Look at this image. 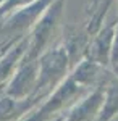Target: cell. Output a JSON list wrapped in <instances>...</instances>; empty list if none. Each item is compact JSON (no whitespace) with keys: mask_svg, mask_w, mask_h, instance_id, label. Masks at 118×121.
I'll use <instances>...</instances> for the list:
<instances>
[{"mask_svg":"<svg viewBox=\"0 0 118 121\" xmlns=\"http://www.w3.org/2000/svg\"><path fill=\"white\" fill-rule=\"evenodd\" d=\"M70 68L71 63L62 42L42 52L37 56V81L31 97L37 100L47 99L50 92L65 79Z\"/></svg>","mask_w":118,"mask_h":121,"instance_id":"6da1fadb","label":"cell"},{"mask_svg":"<svg viewBox=\"0 0 118 121\" xmlns=\"http://www.w3.org/2000/svg\"><path fill=\"white\" fill-rule=\"evenodd\" d=\"M63 7L65 0H54L36 21V24L31 28V31L27 32V48L24 53L26 58H37L44 52V47L49 44L62 19Z\"/></svg>","mask_w":118,"mask_h":121,"instance_id":"7a4b0ae2","label":"cell"},{"mask_svg":"<svg viewBox=\"0 0 118 121\" xmlns=\"http://www.w3.org/2000/svg\"><path fill=\"white\" fill-rule=\"evenodd\" d=\"M52 2L54 0H34L32 3L13 11L0 21V36H5V39H16L27 34Z\"/></svg>","mask_w":118,"mask_h":121,"instance_id":"3957f363","label":"cell"},{"mask_svg":"<svg viewBox=\"0 0 118 121\" xmlns=\"http://www.w3.org/2000/svg\"><path fill=\"white\" fill-rule=\"evenodd\" d=\"M37 81V58H26L19 60L16 69L11 74V81L5 86L3 95H8L15 100H23L31 97Z\"/></svg>","mask_w":118,"mask_h":121,"instance_id":"277c9868","label":"cell"},{"mask_svg":"<svg viewBox=\"0 0 118 121\" xmlns=\"http://www.w3.org/2000/svg\"><path fill=\"white\" fill-rule=\"evenodd\" d=\"M117 19L102 24V28L92 36L91 42L87 44L86 50H84V58L94 61L100 66L109 68V60H110V48H112V40H113V34H115V26H117Z\"/></svg>","mask_w":118,"mask_h":121,"instance_id":"5b68a950","label":"cell"},{"mask_svg":"<svg viewBox=\"0 0 118 121\" xmlns=\"http://www.w3.org/2000/svg\"><path fill=\"white\" fill-rule=\"evenodd\" d=\"M104 102V89H92L65 115L63 121H95Z\"/></svg>","mask_w":118,"mask_h":121,"instance_id":"8992f818","label":"cell"},{"mask_svg":"<svg viewBox=\"0 0 118 121\" xmlns=\"http://www.w3.org/2000/svg\"><path fill=\"white\" fill-rule=\"evenodd\" d=\"M118 115V76L113 78L104 86V102L100 105L95 121H110Z\"/></svg>","mask_w":118,"mask_h":121,"instance_id":"52a82bcc","label":"cell"},{"mask_svg":"<svg viewBox=\"0 0 118 121\" xmlns=\"http://www.w3.org/2000/svg\"><path fill=\"white\" fill-rule=\"evenodd\" d=\"M34 0H3L0 3V21L5 19L7 16H10L13 11L26 7L29 3H32Z\"/></svg>","mask_w":118,"mask_h":121,"instance_id":"ba28073f","label":"cell"},{"mask_svg":"<svg viewBox=\"0 0 118 121\" xmlns=\"http://www.w3.org/2000/svg\"><path fill=\"white\" fill-rule=\"evenodd\" d=\"M110 66L118 71V19H117V26H115V34H113V40H112V48H110Z\"/></svg>","mask_w":118,"mask_h":121,"instance_id":"9c48e42d","label":"cell"},{"mask_svg":"<svg viewBox=\"0 0 118 121\" xmlns=\"http://www.w3.org/2000/svg\"><path fill=\"white\" fill-rule=\"evenodd\" d=\"M63 118H65V113H60V115H58V116H55L52 121H63Z\"/></svg>","mask_w":118,"mask_h":121,"instance_id":"30bf717a","label":"cell"},{"mask_svg":"<svg viewBox=\"0 0 118 121\" xmlns=\"http://www.w3.org/2000/svg\"><path fill=\"white\" fill-rule=\"evenodd\" d=\"M0 97H2V91H0Z\"/></svg>","mask_w":118,"mask_h":121,"instance_id":"8fae6325","label":"cell"},{"mask_svg":"<svg viewBox=\"0 0 118 121\" xmlns=\"http://www.w3.org/2000/svg\"><path fill=\"white\" fill-rule=\"evenodd\" d=\"M117 74H118V71H117Z\"/></svg>","mask_w":118,"mask_h":121,"instance_id":"7c38bea8","label":"cell"},{"mask_svg":"<svg viewBox=\"0 0 118 121\" xmlns=\"http://www.w3.org/2000/svg\"><path fill=\"white\" fill-rule=\"evenodd\" d=\"M117 18H118V16H117Z\"/></svg>","mask_w":118,"mask_h":121,"instance_id":"4fadbf2b","label":"cell"}]
</instances>
